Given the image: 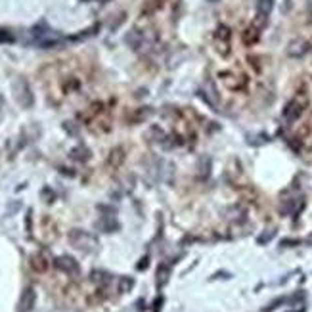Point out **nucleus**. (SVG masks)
Here are the masks:
<instances>
[{
	"mask_svg": "<svg viewBox=\"0 0 312 312\" xmlns=\"http://www.w3.org/2000/svg\"><path fill=\"white\" fill-rule=\"evenodd\" d=\"M69 243L73 245L75 249L79 251H85V253H92V251H96L98 249V237L92 236L90 232H86V230H71L69 232Z\"/></svg>",
	"mask_w": 312,
	"mask_h": 312,
	"instance_id": "nucleus-1",
	"label": "nucleus"
},
{
	"mask_svg": "<svg viewBox=\"0 0 312 312\" xmlns=\"http://www.w3.org/2000/svg\"><path fill=\"white\" fill-rule=\"evenodd\" d=\"M12 90H14L16 102H18L22 108H33V104H35L33 90H31V86H29V83H27L23 77H20V79H16V81H14Z\"/></svg>",
	"mask_w": 312,
	"mask_h": 312,
	"instance_id": "nucleus-2",
	"label": "nucleus"
},
{
	"mask_svg": "<svg viewBox=\"0 0 312 312\" xmlns=\"http://www.w3.org/2000/svg\"><path fill=\"white\" fill-rule=\"evenodd\" d=\"M56 268L65 272L67 276H79L81 274V266H79V262H77L73 257H69V255H62V257H58L54 260Z\"/></svg>",
	"mask_w": 312,
	"mask_h": 312,
	"instance_id": "nucleus-3",
	"label": "nucleus"
},
{
	"mask_svg": "<svg viewBox=\"0 0 312 312\" xmlns=\"http://www.w3.org/2000/svg\"><path fill=\"white\" fill-rule=\"evenodd\" d=\"M302 111H304V102H301L299 98H295V100H291L289 104L283 108V117H285V121L293 123V121H297V119L301 117Z\"/></svg>",
	"mask_w": 312,
	"mask_h": 312,
	"instance_id": "nucleus-4",
	"label": "nucleus"
},
{
	"mask_svg": "<svg viewBox=\"0 0 312 312\" xmlns=\"http://www.w3.org/2000/svg\"><path fill=\"white\" fill-rule=\"evenodd\" d=\"M29 264H31V268L37 272V274H44L46 270L50 268V264H52V260L50 257L44 253V251H39V253H35L29 260Z\"/></svg>",
	"mask_w": 312,
	"mask_h": 312,
	"instance_id": "nucleus-5",
	"label": "nucleus"
},
{
	"mask_svg": "<svg viewBox=\"0 0 312 312\" xmlns=\"http://www.w3.org/2000/svg\"><path fill=\"white\" fill-rule=\"evenodd\" d=\"M148 33L146 31H140V29H132V31H129V35H127V44H129L132 50H142L144 48V44L148 43V37H146Z\"/></svg>",
	"mask_w": 312,
	"mask_h": 312,
	"instance_id": "nucleus-6",
	"label": "nucleus"
},
{
	"mask_svg": "<svg viewBox=\"0 0 312 312\" xmlns=\"http://www.w3.org/2000/svg\"><path fill=\"white\" fill-rule=\"evenodd\" d=\"M310 50V44L306 43L304 39H293L289 44H287V56L289 58H302V56L306 54Z\"/></svg>",
	"mask_w": 312,
	"mask_h": 312,
	"instance_id": "nucleus-7",
	"label": "nucleus"
},
{
	"mask_svg": "<svg viewBox=\"0 0 312 312\" xmlns=\"http://www.w3.org/2000/svg\"><path fill=\"white\" fill-rule=\"evenodd\" d=\"M220 77L224 79V85H226L230 90H239V88H243L245 83H247V79H245L243 75L230 73V71H226V73H220Z\"/></svg>",
	"mask_w": 312,
	"mask_h": 312,
	"instance_id": "nucleus-8",
	"label": "nucleus"
},
{
	"mask_svg": "<svg viewBox=\"0 0 312 312\" xmlns=\"http://www.w3.org/2000/svg\"><path fill=\"white\" fill-rule=\"evenodd\" d=\"M35 302H37V291L33 289V287H25L22 299H20V310L31 312L33 306H35Z\"/></svg>",
	"mask_w": 312,
	"mask_h": 312,
	"instance_id": "nucleus-9",
	"label": "nucleus"
},
{
	"mask_svg": "<svg viewBox=\"0 0 312 312\" xmlns=\"http://www.w3.org/2000/svg\"><path fill=\"white\" fill-rule=\"evenodd\" d=\"M125 157H127V151H125L123 146L113 148L108 155V167H111V169H119V167L125 163Z\"/></svg>",
	"mask_w": 312,
	"mask_h": 312,
	"instance_id": "nucleus-10",
	"label": "nucleus"
},
{
	"mask_svg": "<svg viewBox=\"0 0 312 312\" xmlns=\"http://www.w3.org/2000/svg\"><path fill=\"white\" fill-rule=\"evenodd\" d=\"M260 35V29L258 27H255V25H251V27H247L245 31H243V44H247V46H253V44H257L258 43V37Z\"/></svg>",
	"mask_w": 312,
	"mask_h": 312,
	"instance_id": "nucleus-11",
	"label": "nucleus"
},
{
	"mask_svg": "<svg viewBox=\"0 0 312 312\" xmlns=\"http://www.w3.org/2000/svg\"><path fill=\"white\" fill-rule=\"evenodd\" d=\"M90 155L92 153H90V150L86 146H77V148H73V150L69 151V157H73L77 161H88Z\"/></svg>",
	"mask_w": 312,
	"mask_h": 312,
	"instance_id": "nucleus-12",
	"label": "nucleus"
},
{
	"mask_svg": "<svg viewBox=\"0 0 312 312\" xmlns=\"http://www.w3.org/2000/svg\"><path fill=\"white\" fill-rule=\"evenodd\" d=\"M274 10V0H257V14L260 18H268Z\"/></svg>",
	"mask_w": 312,
	"mask_h": 312,
	"instance_id": "nucleus-13",
	"label": "nucleus"
},
{
	"mask_svg": "<svg viewBox=\"0 0 312 312\" xmlns=\"http://www.w3.org/2000/svg\"><path fill=\"white\" fill-rule=\"evenodd\" d=\"M230 39H232V33H230V27H226V25H220V27L215 31V41L230 43Z\"/></svg>",
	"mask_w": 312,
	"mask_h": 312,
	"instance_id": "nucleus-14",
	"label": "nucleus"
},
{
	"mask_svg": "<svg viewBox=\"0 0 312 312\" xmlns=\"http://www.w3.org/2000/svg\"><path fill=\"white\" fill-rule=\"evenodd\" d=\"M98 29H100V25H92V27H90V29H86V31L77 33L75 37H71L69 41H83V39H88V37H92L94 33H98Z\"/></svg>",
	"mask_w": 312,
	"mask_h": 312,
	"instance_id": "nucleus-15",
	"label": "nucleus"
},
{
	"mask_svg": "<svg viewBox=\"0 0 312 312\" xmlns=\"http://www.w3.org/2000/svg\"><path fill=\"white\" fill-rule=\"evenodd\" d=\"M163 0H146L144 2V14H153L161 8Z\"/></svg>",
	"mask_w": 312,
	"mask_h": 312,
	"instance_id": "nucleus-16",
	"label": "nucleus"
},
{
	"mask_svg": "<svg viewBox=\"0 0 312 312\" xmlns=\"http://www.w3.org/2000/svg\"><path fill=\"white\" fill-rule=\"evenodd\" d=\"M151 115V109L150 108H142V109H136V113L132 115V123H140V121H144L146 117H150Z\"/></svg>",
	"mask_w": 312,
	"mask_h": 312,
	"instance_id": "nucleus-17",
	"label": "nucleus"
},
{
	"mask_svg": "<svg viewBox=\"0 0 312 312\" xmlns=\"http://www.w3.org/2000/svg\"><path fill=\"white\" fill-rule=\"evenodd\" d=\"M167 278H169V266H159V270H157V283H159V287L167 283Z\"/></svg>",
	"mask_w": 312,
	"mask_h": 312,
	"instance_id": "nucleus-18",
	"label": "nucleus"
},
{
	"mask_svg": "<svg viewBox=\"0 0 312 312\" xmlns=\"http://www.w3.org/2000/svg\"><path fill=\"white\" fill-rule=\"evenodd\" d=\"M119 283H121V285H119V293H127V291L132 289L134 280H130V278H127V276H125V278H121V280H119Z\"/></svg>",
	"mask_w": 312,
	"mask_h": 312,
	"instance_id": "nucleus-19",
	"label": "nucleus"
},
{
	"mask_svg": "<svg viewBox=\"0 0 312 312\" xmlns=\"http://www.w3.org/2000/svg\"><path fill=\"white\" fill-rule=\"evenodd\" d=\"M16 39H14V35L10 31H6V29H0V43H14Z\"/></svg>",
	"mask_w": 312,
	"mask_h": 312,
	"instance_id": "nucleus-20",
	"label": "nucleus"
},
{
	"mask_svg": "<svg viewBox=\"0 0 312 312\" xmlns=\"http://www.w3.org/2000/svg\"><path fill=\"white\" fill-rule=\"evenodd\" d=\"M104 278H108V274H104V272H92V276H90V280L96 283H106Z\"/></svg>",
	"mask_w": 312,
	"mask_h": 312,
	"instance_id": "nucleus-21",
	"label": "nucleus"
},
{
	"mask_svg": "<svg viewBox=\"0 0 312 312\" xmlns=\"http://www.w3.org/2000/svg\"><path fill=\"white\" fill-rule=\"evenodd\" d=\"M283 302H285V299H278V301H272V302H270V304H268V306H264V310H262V312H272V310H274V308H278V306H281Z\"/></svg>",
	"mask_w": 312,
	"mask_h": 312,
	"instance_id": "nucleus-22",
	"label": "nucleus"
},
{
	"mask_svg": "<svg viewBox=\"0 0 312 312\" xmlns=\"http://www.w3.org/2000/svg\"><path fill=\"white\" fill-rule=\"evenodd\" d=\"M310 10H312V4H310Z\"/></svg>",
	"mask_w": 312,
	"mask_h": 312,
	"instance_id": "nucleus-23",
	"label": "nucleus"
}]
</instances>
